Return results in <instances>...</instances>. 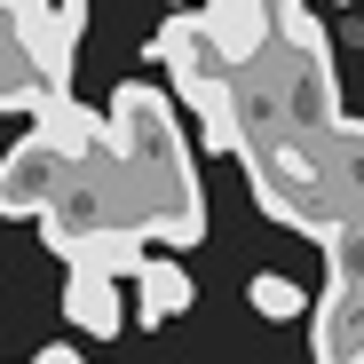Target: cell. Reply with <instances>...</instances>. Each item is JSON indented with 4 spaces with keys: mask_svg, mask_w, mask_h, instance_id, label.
<instances>
[{
    "mask_svg": "<svg viewBox=\"0 0 364 364\" xmlns=\"http://www.w3.org/2000/svg\"><path fill=\"white\" fill-rule=\"evenodd\" d=\"M32 364H80V356H72V348H48V356H32Z\"/></svg>",
    "mask_w": 364,
    "mask_h": 364,
    "instance_id": "30bf717a",
    "label": "cell"
},
{
    "mask_svg": "<svg viewBox=\"0 0 364 364\" xmlns=\"http://www.w3.org/2000/svg\"><path fill=\"white\" fill-rule=\"evenodd\" d=\"M246 301H254V317H277V325H293L301 309H309V293H301L293 277H277V269H262V277L246 285Z\"/></svg>",
    "mask_w": 364,
    "mask_h": 364,
    "instance_id": "ba28073f",
    "label": "cell"
},
{
    "mask_svg": "<svg viewBox=\"0 0 364 364\" xmlns=\"http://www.w3.org/2000/svg\"><path fill=\"white\" fill-rule=\"evenodd\" d=\"M87 9L95 0H55V9L32 24V55H40V80L55 95H72V55H80V32H87Z\"/></svg>",
    "mask_w": 364,
    "mask_h": 364,
    "instance_id": "5b68a950",
    "label": "cell"
},
{
    "mask_svg": "<svg viewBox=\"0 0 364 364\" xmlns=\"http://www.w3.org/2000/svg\"><path fill=\"white\" fill-rule=\"evenodd\" d=\"M55 87L40 80V55H32V24L0 0V111H40Z\"/></svg>",
    "mask_w": 364,
    "mask_h": 364,
    "instance_id": "277c9868",
    "label": "cell"
},
{
    "mask_svg": "<svg viewBox=\"0 0 364 364\" xmlns=\"http://www.w3.org/2000/svg\"><path fill=\"white\" fill-rule=\"evenodd\" d=\"M174 9H198V0H174Z\"/></svg>",
    "mask_w": 364,
    "mask_h": 364,
    "instance_id": "8fae6325",
    "label": "cell"
},
{
    "mask_svg": "<svg viewBox=\"0 0 364 364\" xmlns=\"http://www.w3.org/2000/svg\"><path fill=\"white\" fill-rule=\"evenodd\" d=\"M9 9H16V16H24V24H40V16H48V9H55V0H9Z\"/></svg>",
    "mask_w": 364,
    "mask_h": 364,
    "instance_id": "9c48e42d",
    "label": "cell"
},
{
    "mask_svg": "<svg viewBox=\"0 0 364 364\" xmlns=\"http://www.w3.org/2000/svg\"><path fill=\"white\" fill-rule=\"evenodd\" d=\"M309 356H317V364H364V285H356V277H341V269L325 277Z\"/></svg>",
    "mask_w": 364,
    "mask_h": 364,
    "instance_id": "3957f363",
    "label": "cell"
},
{
    "mask_svg": "<svg viewBox=\"0 0 364 364\" xmlns=\"http://www.w3.org/2000/svg\"><path fill=\"white\" fill-rule=\"evenodd\" d=\"M206 237V198L191 174L174 111L151 80H127L111 95V135L80 151L64 198L40 214V246L72 269L143 277L151 254H182Z\"/></svg>",
    "mask_w": 364,
    "mask_h": 364,
    "instance_id": "6da1fadb",
    "label": "cell"
},
{
    "mask_svg": "<svg viewBox=\"0 0 364 364\" xmlns=\"http://www.w3.org/2000/svg\"><path fill=\"white\" fill-rule=\"evenodd\" d=\"M64 325H72V333H95V341H111L119 325H127L119 277H103V269H72V277H64Z\"/></svg>",
    "mask_w": 364,
    "mask_h": 364,
    "instance_id": "8992f818",
    "label": "cell"
},
{
    "mask_svg": "<svg viewBox=\"0 0 364 364\" xmlns=\"http://www.w3.org/2000/svg\"><path fill=\"white\" fill-rule=\"evenodd\" d=\"M191 301H198L191 269H182L174 254H151V269H143V325H166V317H182Z\"/></svg>",
    "mask_w": 364,
    "mask_h": 364,
    "instance_id": "52a82bcc",
    "label": "cell"
},
{
    "mask_svg": "<svg viewBox=\"0 0 364 364\" xmlns=\"http://www.w3.org/2000/svg\"><path fill=\"white\" fill-rule=\"evenodd\" d=\"M72 151L64 143H48L40 127L9 151V159H0V222H40L55 198H64V182H72Z\"/></svg>",
    "mask_w": 364,
    "mask_h": 364,
    "instance_id": "7a4b0ae2",
    "label": "cell"
}]
</instances>
